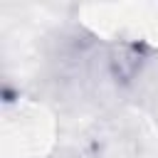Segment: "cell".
<instances>
[{
    "label": "cell",
    "mask_w": 158,
    "mask_h": 158,
    "mask_svg": "<svg viewBox=\"0 0 158 158\" xmlns=\"http://www.w3.org/2000/svg\"><path fill=\"white\" fill-rule=\"evenodd\" d=\"M109 67H111V72H114L116 79L128 81L143 67V49L136 47V44H128V42L116 44L111 49V54H109Z\"/></svg>",
    "instance_id": "obj_1"
}]
</instances>
